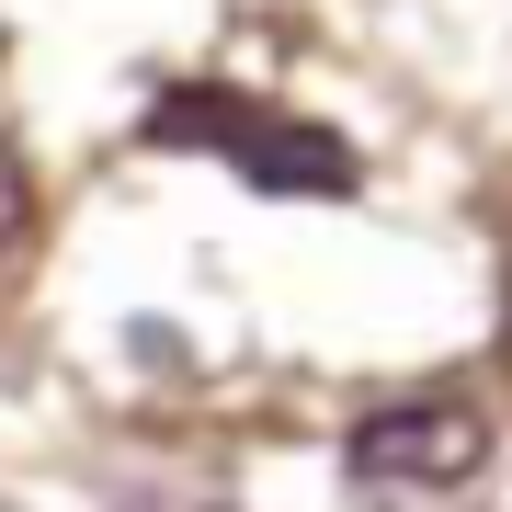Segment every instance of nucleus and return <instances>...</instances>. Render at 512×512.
<instances>
[{
    "mask_svg": "<svg viewBox=\"0 0 512 512\" xmlns=\"http://www.w3.org/2000/svg\"><path fill=\"white\" fill-rule=\"evenodd\" d=\"M342 456H353V478H376V490H467V478L490 467V410L456 399V387H433V399L365 410Z\"/></svg>",
    "mask_w": 512,
    "mask_h": 512,
    "instance_id": "f03ea898",
    "label": "nucleus"
},
{
    "mask_svg": "<svg viewBox=\"0 0 512 512\" xmlns=\"http://www.w3.org/2000/svg\"><path fill=\"white\" fill-rule=\"evenodd\" d=\"M23 228H35V171H23V148L0 137V262L23 251Z\"/></svg>",
    "mask_w": 512,
    "mask_h": 512,
    "instance_id": "7ed1b4c3",
    "label": "nucleus"
},
{
    "mask_svg": "<svg viewBox=\"0 0 512 512\" xmlns=\"http://www.w3.org/2000/svg\"><path fill=\"white\" fill-rule=\"evenodd\" d=\"M501 342H512V285H501Z\"/></svg>",
    "mask_w": 512,
    "mask_h": 512,
    "instance_id": "20e7f679",
    "label": "nucleus"
},
{
    "mask_svg": "<svg viewBox=\"0 0 512 512\" xmlns=\"http://www.w3.org/2000/svg\"><path fill=\"white\" fill-rule=\"evenodd\" d=\"M148 148H217V160H239L251 194H353L365 183L353 137L308 126V114H262L239 92H205V80H183V92L148 114Z\"/></svg>",
    "mask_w": 512,
    "mask_h": 512,
    "instance_id": "f257e3e1",
    "label": "nucleus"
}]
</instances>
